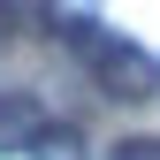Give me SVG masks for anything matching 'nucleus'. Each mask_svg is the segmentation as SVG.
I'll return each instance as SVG.
<instances>
[{"label": "nucleus", "mask_w": 160, "mask_h": 160, "mask_svg": "<svg viewBox=\"0 0 160 160\" xmlns=\"http://www.w3.org/2000/svg\"><path fill=\"white\" fill-rule=\"evenodd\" d=\"M53 38L92 69V84L107 92V99H152V92H160V61L137 46V38L92 23V15H53Z\"/></svg>", "instance_id": "nucleus-1"}, {"label": "nucleus", "mask_w": 160, "mask_h": 160, "mask_svg": "<svg viewBox=\"0 0 160 160\" xmlns=\"http://www.w3.org/2000/svg\"><path fill=\"white\" fill-rule=\"evenodd\" d=\"M38 122H46V114H38L23 92H0V152H31Z\"/></svg>", "instance_id": "nucleus-2"}, {"label": "nucleus", "mask_w": 160, "mask_h": 160, "mask_svg": "<svg viewBox=\"0 0 160 160\" xmlns=\"http://www.w3.org/2000/svg\"><path fill=\"white\" fill-rule=\"evenodd\" d=\"M31 160H84V130H69V122H38Z\"/></svg>", "instance_id": "nucleus-3"}, {"label": "nucleus", "mask_w": 160, "mask_h": 160, "mask_svg": "<svg viewBox=\"0 0 160 160\" xmlns=\"http://www.w3.org/2000/svg\"><path fill=\"white\" fill-rule=\"evenodd\" d=\"M107 160H160V137H114Z\"/></svg>", "instance_id": "nucleus-4"}, {"label": "nucleus", "mask_w": 160, "mask_h": 160, "mask_svg": "<svg viewBox=\"0 0 160 160\" xmlns=\"http://www.w3.org/2000/svg\"><path fill=\"white\" fill-rule=\"evenodd\" d=\"M23 31V0H0V38H15Z\"/></svg>", "instance_id": "nucleus-5"}]
</instances>
